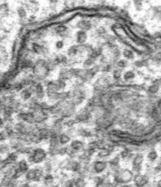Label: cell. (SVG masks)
<instances>
[{
  "instance_id": "obj_19",
  "label": "cell",
  "mask_w": 161,
  "mask_h": 187,
  "mask_svg": "<svg viewBox=\"0 0 161 187\" xmlns=\"http://www.w3.org/2000/svg\"><path fill=\"white\" fill-rule=\"evenodd\" d=\"M121 75H122V72H121V70L119 69H115L114 71H113L112 73V76L113 78L115 79L118 80L120 79V77H121Z\"/></svg>"
},
{
  "instance_id": "obj_28",
  "label": "cell",
  "mask_w": 161,
  "mask_h": 187,
  "mask_svg": "<svg viewBox=\"0 0 161 187\" xmlns=\"http://www.w3.org/2000/svg\"><path fill=\"white\" fill-rule=\"evenodd\" d=\"M157 186H158V187H161V180H160V181H159L158 184H157Z\"/></svg>"
},
{
  "instance_id": "obj_18",
  "label": "cell",
  "mask_w": 161,
  "mask_h": 187,
  "mask_svg": "<svg viewBox=\"0 0 161 187\" xmlns=\"http://www.w3.org/2000/svg\"><path fill=\"white\" fill-rule=\"evenodd\" d=\"M157 158H158V154H157V152L156 150H151V151L149 152L148 159L151 161H155Z\"/></svg>"
},
{
  "instance_id": "obj_8",
  "label": "cell",
  "mask_w": 161,
  "mask_h": 187,
  "mask_svg": "<svg viewBox=\"0 0 161 187\" xmlns=\"http://www.w3.org/2000/svg\"><path fill=\"white\" fill-rule=\"evenodd\" d=\"M87 39V34L86 31L80 30L77 34V43L82 44L86 41Z\"/></svg>"
},
{
  "instance_id": "obj_26",
  "label": "cell",
  "mask_w": 161,
  "mask_h": 187,
  "mask_svg": "<svg viewBox=\"0 0 161 187\" xmlns=\"http://www.w3.org/2000/svg\"><path fill=\"white\" fill-rule=\"evenodd\" d=\"M63 46H64V43H63V41H60V40H59V41H57L56 44H55V47H56L58 49L62 48Z\"/></svg>"
},
{
  "instance_id": "obj_24",
  "label": "cell",
  "mask_w": 161,
  "mask_h": 187,
  "mask_svg": "<svg viewBox=\"0 0 161 187\" xmlns=\"http://www.w3.org/2000/svg\"><path fill=\"white\" fill-rule=\"evenodd\" d=\"M18 14H19V16H20L21 18L25 17V16H26L25 10V9H24L22 7L19 8H18Z\"/></svg>"
},
{
  "instance_id": "obj_21",
  "label": "cell",
  "mask_w": 161,
  "mask_h": 187,
  "mask_svg": "<svg viewBox=\"0 0 161 187\" xmlns=\"http://www.w3.org/2000/svg\"><path fill=\"white\" fill-rule=\"evenodd\" d=\"M94 62H95V59H93V58L89 57V58H87V59L84 62V66L85 67L92 66L93 64H94Z\"/></svg>"
},
{
  "instance_id": "obj_17",
  "label": "cell",
  "mask_w": 161,
  "mask_h": 187,
  "mask_svg": "<svg viewBox=\"0 0 161 187\" xmlns=\"http://www.w3.org/2000/svg\"><path fill=\"white\" fill-rule=\"evenodd\" d=\"M55 61L57 64H59V63L63 64V63H65V62H67V57H65V56H64V55H59V56H57V57H55Z\"/></svg>"
},
{
  "instance_id": "obj_15",
  "label": "cell",
  "mask_w": 161,
  "mask_h": 187,
  "mask_svg": "<svg viewBox=\"0 0 161 187\" xmlns=\"http://www.w3.org/2000/svg\"><path fill=\"white\" fill-rule=\"evenodd\" d=\"M134 77H135V74H134L133 71H131V70L125 72V74H124V79H125V81H129V80L133 79H134Z\"/></svg>"
},
{
  "instance_id": "obj_29",
  "label": "cell",
  "mask_w": 161,
  "mask_h": 187,
  "mask_svg": "<svg viewBox=\"0 0 161 187\" xmlns=\"http://www.w3.org/2000/svg\"><path fill=\"white\" fill-rule=\"evenodd\" d=\"M52 187H58V186H52Z\"/></svg>"
},
{
  "instance_id": "obj_12",
  "label": "cell",
  "mask_w": 161,
  "mask_h": 187,
  "mask_svg": "<svg viewBox=\"0 0 161 187\" xmlns=\"http://www.w3.org/2000/svg\"><path fill=\"white\" fill-rule=\"evenodd\" d=\"M21 96L22 97L24 100H28L29 98L32 97V92H31V89L29 88H25L24 89L21 93Z\"/></svg>"
},
{
  "instance_id": "obj_10",
  "label": "cell",
  "mask_w": 161,
  "mask_h": 187,
  "mask_svg": "<svg viewBox=\"0 0 161 187\" xmlns=\"http://www.w3.org/2000/svg\"><path fill=\"white\" fill-rule=\"evenodd\" d=\"M78 27L82 29V30H88L91 28V23L90 21H87V20H82L81 21L78 22Z\"/></svg>"
},
{
  "instance_id": "obj_22",
  "label": "cell",
  "mask_w": 161,
  "mask_h": 187,
  "mask_svg": "<svg viewBox=\"0 0 161 187\" xmlns=\"http://www.w3.org/2000/svg\"><path fill=\"white\" fill-rule=\"evenodd\" d=\"M79 134L82 136H91V132H89V130H86V129H82V130L79 132Z\"/></svg>"
},
{
  "instance_id": "obj_25",
  "label": "cell",
  "mask_w": 161,
  "mask_h": 187,
  "mask_svg": "<svg viewBox=\"0 0 161 187\" xmlns=\"http://www.w3.org/2000/svg\"><path fill=\"white\" fill-rule=\"evenodd\" d=\"M44 180H45V183H46V184H50V183H51L52 181H53V177H52V176H51V175H46Z\"/></svg>"
},
{
  "instance_id": "obj_1",
  "label": "cell",
  "mask_w": 161,
  "mask_h": 187,
  "mask_svg": "<svg viewBox=\"0 0 161 187\" xmlns=\"http://www.w3.org/2000/svg\"><path fill=\"white\" fill-rule=\"evenodd\" d=\"M46 156V152L42 149H36L33 152H31L29 157V160L34 164H39L41 163L45 159Z\"/></svg>"
},
{
  "instance_id": "obj_5",
  "label": "cell",
  "mask_w": 161,
  "mask_h": 187,
  "mask_svg": "<svg viewBox=\"0 0 161 187\" xmlns=\"http://www.w3.org/2000/svg\"><path fill=\"white\" fill-rule=\"evenodd\" d=\"M93 168L97 173L102 172L107 168V163L103 161H96L93 165Z\"/></svg>"
},
{
  "instance_id": "obj_3",
  "label": "cell",
  "mask_w": 161,
  "mask_h": 187,
  "mask_svg": "<svg viewBox=\"0 0 161 187\" xmlns=\"http://www.w3.org/2000/svg\"><path fill=\"white\" fill-rule=\"evenodd\" d=\"M42 170L41 168H35V169H31L27 172L26 173V179L29 181H35L38 182L41 179L42 177Z\"/></svg>"
},
{
  "instance_id": "obj_20",
  "label": "cell",
  "mask_w": 161,
  "mask_h": 187,
  "mask_svg": "<svg viewBox=\"0 0 161 187\" xmlns=\"http://www.w3.org/2000/svg\"><path fill=\"white\" fill-rule=\"evenodd\" d=\"M65 187H80L79 184L77 181H74V180H71L67 182L66 186Z\"/></svg>"
},
{
  "instance_id": "obj_2",
  "label": "cell",
  "mask_w": 161,
  "mask_h": 187,
  "mask_svg": "<svg viewBox=\"0 0 161 187\" xmlns=\"http://www.w3.org/2000/svg\"><path fill=\"white\" fill-rule=\"evenodd\" d=\"M133 177V175L128 170H121L118 171L115 175V181L117 183H126L130 182Z\"/></svg>"
},
{
  "instance_id": "obj_14",
  "label": "cell",
  "mask_w": 161,
  "mask_h": 187,
  "mask_svg": "<svg viewBox=\"0 0 161 187\" xmlns=\"http://www.w3.org/2000/svg\"><path fill=\"white\" fill-rule=\"evenodd\" d=\"M123 55L125 58H127L128 60H133L134 58V55H133V52L129 49H125L124 51H123Z\"/></svg>"
},
{
  "instance_id": "obj_16",
  "label": "cell",
  "mask_w": 161,
  "mask_h": 187,
  "mask_svg": "<svg viewBox=\"0 0 161 187\" xmlns=\"http://www.w3.org/2000/svg\"><path fill=\"white\" fill-rule=\"evenodd\" d=\"M159 89V85L156 84L154 83V84L151 85L148 88V92L151 94H156V92H158Z\"/></svg>"
},
{
  "instance_id": "obj_6",
  "label": "cell",
  "mask_w": 161,
  "mask_h": 187,
  "mask_svg": "<svg viewBox=\"0 0 161 187\" xmlns=\"http://www.w3.org/2000/svg\"><path fill=\"white\" fill-rule=\"evenodd\" d=\"M33 91H34V94L37 98L42 99L44 97V89L41 83H36L33 86Z\"/></svg>"
},
{
  "instance_id": "obj_9",
  "label": "cell",
  "mask_w": 161,
  "mask_h": 187,
  "mask_svg": "<svg viewBox=\"0 0 161 187\" xmlns=\"http://www.w3.org/2000/svg\"><path fill=\"white\" fill-rule=\"evenodd\" d=\"M72 77V74L70 69H62L60 73H59V79L62 80H66L69 79Z\"/></svg>"
},
{
  "instance_id": "obj_11",
  "label": "cell",
  "mask_w": 161,
  "mask_h": 187,
  "mask_svg": "<svg viewBox=\"0 0 161 187\" xmlns=\"http://www.w3.org/2000/svg\"><path fill=\"white\" fill-rule=\"evenodd\" d=\"M33 50L35 53L42 54L45 51L46 48H45V47H43L41 44L34 43V44H33Z\"/></svg>"
},
{
  "instance_id": "obj_13",
  "label": "cell",
  "mask_w": 161,
  "mask_h": 187,
  "mask_svg": "<svg viewBox=\"0 0 161 187\" xmlns=\"http://www.w3.org/2000/svg\"><path fill=\"white\" fill-rule=\"evenodd\" d=\"M58 138H59V144H62V145H65V144H67L70 141V137L67 134L64 133L60 134Z\"/></svg>"
},
{
  "instance_id": "obj_4",
  "label": "cell",
  "mask_w": 161,
  "mask_h": 187,
  "mask_svg": "<svg viewBox=\"0 0 161 187\" xmlns=\"http://www.w3.org/2000/svg\"><path fill=\"white\" fill-rule=\"evenodd\" d=\"M134 181L137 187H144L148 183V177L144 175H138L135 177Z\"/></svg>"
},
{
  "instance_id": "obj_23",
  "label": "cell",
  "mask_w": 161,
  "mask_h": 187,
  "mask_svg": "<svg viewBox=\"0 0 161 187\" xmlns=\"http://www.w3.org/2000/svg\"><path fill=\"white\" fill-rule=\"evenodd\" d=\"M118 67H120V69H123L125 67L127 66V62L125 60H120L119 62H117Z\"/></svg>"
},
{
  "instance_id": "obj_7",
  "label": "cell",
  "mask_w": 161,
  "mask_h": 187,
  "mask_svg": "<svg viewBox=\"0 0 161 187\" xmlns=\"http://www.w3.org/2000/svg\"><path fill=\"white\" fill-rule=\"evenodd\" d=\"M84 146H85V145L82 141H77V140H76V141H72L70 148H71L73 151L76 152V151H80V150H82V149L84 148Z\"/></svg>"
},
{
  "instance_id": "obj_27",
  "label": "cell",
  "mask_w": 161,
  "mask_h": 187,
  "mask_svg": "<svg viewBox=\"0 0 161 187\" xmlns=\"http://www.w3.org/2000/svg\"><path fill=\"white\" fill-rule=\"evenodd\" d=\"M158 109L161 111V100L158 102Z\"/></svg>"
}]
</instances>
